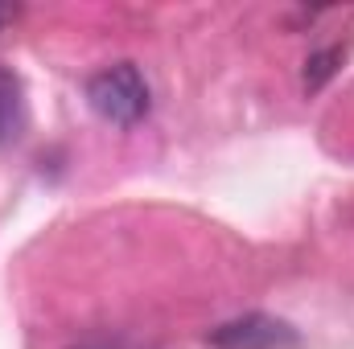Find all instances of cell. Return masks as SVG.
<instances>
[{"label": "cell", "mask_w": 354, "mask_h": 349, "mask_svg": "<svg viewBox=\"0 0 354 349\" xmlns=\"http://www.w3.org/2000/svg\"><path fill=\"white\" fill-rule=\"evenodd\" d=\"M87 103L103 123L132 128V123H140L149 115L153 90H149L136 62H111V66L95 70L87 79Z\"/></svg>", "instance_id": "obj_1"}, {"label": "cell", "mask_w": 354, "mask_h": 349, "mask_svg": "<svg viewBox=\"0 0 354 349\" xmlns=\"http://www.w3.org/2000/svg\"><path fill=\"white\" fill-rule=\"evenodd\" d=\"M214 349H301V333L280 321V317H268V312H248V317H235V321H223L218 329H210L206 337Z\"/></svg>", "instance_id": "obj_2"}, {"label": "cell", "mask_w": 354, "mask_h": 349, "mask_svg": "<svg viewBox=\"0 0 354 349\" xmlns=\"http://www.w3.org/2000/svg\"><path fill=\"white\" fill-rule=\"evenodd\" d=\"M21 128H25V90L8 66H0V144L17 140Z\"/></svg>", "instance_id": "obj_3"}, {"label": "cell", "mask_w": 354, "mask_h": 349, "mask_svg": "<svg viewBox=\"0 0 354 349\" xmlns=\"http://www.w3.org/2000/svg\"><path fill=\"white\" fill-rule=\"evenodd\" d=\"M338 66H342V50H338V46H330V50H317V54L305 62V87L317 90L326 79H330V74H334V70H338Z\"/></svg>", "instance_id": "obj_4"}, {"label": "cell", "mask_w": 354, "mask_h": 349, "mask_svg": "<svg viewBox=\"0 0 354 349\" xmlns=\"http://www.w3.org/2000/svg\"><path fill=\"white\" fill-rule=\"evenodd\" d=\"M71 349H165L153 346V341H136V337H91V341H79Z\"/></svg>", "instance_id": "obj_5"}]
</instances>
